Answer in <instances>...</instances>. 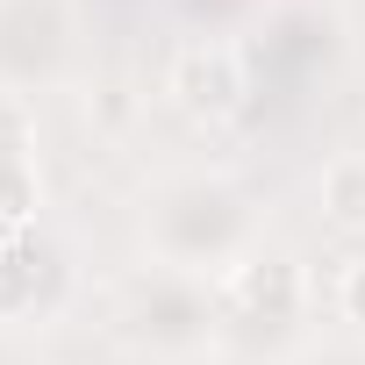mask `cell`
<instances>
[{
  "instance_id": "6da1fadb",
  "label": "cell",
  "mask_w": 365,
  "mask_h": 365,
  "mask_svg": "<svg viewBox=\"0 0 365 365\" xmlns=\"http://www.w3.org/2000/svg\"><path fill=\"white\" fill-rule=\"evenodd\" d=\"M251 79H244V58L237 43H179L172 65H165V101L187 115V122H230L244 108Z\"/></svg>"
},
{
  "instance_id": "7a4b0ae2",
  "label": "cell",
  "mask_w": 365,
  "mask_h": 365,
  "mask_svg": "<svg viewBox=\"0 0 365 365\" xmlns=\"http://www.w3.org/2000/svg\"><path fill=\"white\" fill-rule=\"evenodd\" d=\"M315 194H322V222H329V230H365V158H358V150L329 158Z\"/></svg>"
},
{
  "instance_id": "3957f363",
  "label": "cell",
  "mask_w": 365,
  "mask_h": 365,
  "mask_svg": "<svg viewBox=\"0 0 365 365\" xmlns=\"http://www.w3.org/2000/svg\"><path fill=\"white\" fill-rule=\"evenodd\" d=\"M29 208H36V172H29V158H0V230L29 222Z\"/></svg>"
},
{
  "instance_id": "277c9868",
  "label": "cell",
  "mask_w": 365,
  "mask_h": 365,
  "mask_svg": "<svg viewBox=\"0 0 365 365\" xmlns=\"http://www.w3.org/2000/svg\"><path fill=\"white\" fill-rule=\"evenodd\" d=\"M336 308H344V322L365 329V258H351V265L336 272Z\"/></svg>"
}]
</instances>
